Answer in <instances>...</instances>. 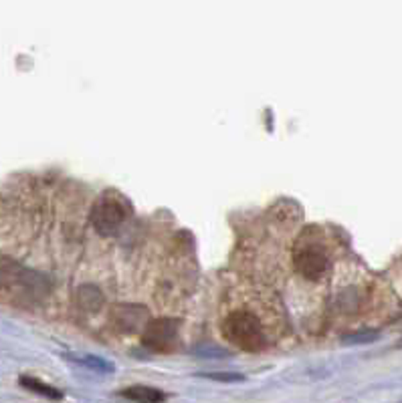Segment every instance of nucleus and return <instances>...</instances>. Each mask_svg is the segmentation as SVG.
<instances>
[{
    "label": "nucleus",
    "mask_w": 402,
    "mask_h": 403,
    "mask_svg": "<svg viewBox=\"0 0 402 403\" xmlns=\"http://www.w3.org/2000/svg\"><path fill=\"white\" fill-rule=\"evenodd\" d=\"M223 331L228 341H233L245 351H261L271 343L267 319L251 307H239L228 311Z\"/></svg>",
    "instance_id": "f257e3e1"
},
{
    "label": "nucleus",
    "mask_w": 402,
    "mask_h": 403,
    "mask_svg": "<svg viewBox=\"0 0 402 403\" xmlns=\"http://www.w3.org/2000/svg\"><path fill=\"white\" fill-rule=\"evenodd\" d=\"M294 261L297 273L308 280H322L332 268L328 248L316 230H308L295 244Z\"/></svg>",
    "instance_id": "f03ea898"
},
{
    "label": "nucleus",
    "mask_w": 402,
    "mask_h": 403,
    "mask_svg": "<svg viewBox=\"0 0 402 403\" xmlns=\"http://www.w3.org/2000/svg\"><path fill=\"white\" fill-rule=\"evenodd\" d=\"M128 218H130V206L118 194H104L91 210V224L104 236L118 234Z\"/></svg>",
    "instance_id": "7ed1b4c3"
},
{
    "label": "nucleus",
    "mask_w": 402,
    "mask_h": 403,
    "mask_svg": "<svg viewBox=\"0 0 402 403\" xmlns=\"http://www.w3.org/2000/svg\"><path fill=\"white\" fill-rule=\"evenodd\" d=\"M174 339V327L168 321H160V323H154L146 329V335H144V341L146 345L154 347V349H164L172 343Z\"/></svg>",
    "instance_id": "20e7f679"
},
{
    "label": "nucleus",
    "mask_w": 402,
    "mask_h": 403,
    "mask_svg": "<svg viewBox=\"0 0 402 403\" xmlns=\"http://www.w3.org/2000/svg\"><path fill=\"white\" fill-rule=\"evenodd\" d=\"M77 302L83 311H97L104 305V297L95 286H83L77 293Z\"/></svg>",
    "instance_id": "39448f33"
},
{
    "label": "nucleus",
    "mask_w": 402,
    "mask_h": 403,
    "mask_svg": "<svg viewBox=\"0 0 402 403\" xmlns=\"http://www.w3.org/2000/svg\"><path fill=\"white\" fill-rule=\"evenodd\" d=\"M125 397L135 399V402H162V399H166L164 393L152 390V387H130L125 391Z\"/></svg>",
    "instance_id": "423d86ee"
},
{
    "label": "nucleus",
    "mask_w": 402,
    "mask_h": 403,
    "mask_svg": "<svg viewBox=\"0 0 402 403\" xmlns=\"http://www.w3.org/2000/svg\"><path fill=\"white\" fill-rule=\"evenodd\" d=\"M73 359L77 363L85 365L87 369H94V371H104V373L113 371V365L104 361V359H99V357H95V355H81V357H73Z\"/></svg>",
    "instance_id": "0eeeda50"
},
{
    "label": "nucleus",
    "mask_w": 402,
    "mask_h": 403,
    "mask_svg": "<svg viewBox=\"0 0 402 403\" xmlns=\"http://www.w3.org/2000/svg\"><path fill=\"white\" fill-rule=\"evenodd\" d=\"M21 383L28 387V390L37 391V393H43V395H47V397H53V399H61V391H57L55 387L51 385H47V383H40L37 379H28V378H23L21 379Z\"/></svg>",
    "instance_id": "6e6552de"
},
{
    "label": "nucleus",
    "mask_w": 402,
    "mask_h": 403,
    "mask_svg": "<svg viewBox=\"0 0 402 403\" xmlns=\"http://www.w3.org/2000/svg\"><path fill=\"white\" fill-rule=\"evenodd\" d=\"M376 337H378V333H374V331H366V333H354V335H348L344 341H346V343H370V341H374Z\"/></svg>",
    "instance_id": "1a4fd4ad"
}]
</instances>
